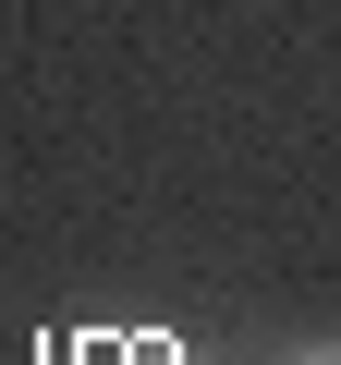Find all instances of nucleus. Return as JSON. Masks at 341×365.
Returning a JSON list of instances; mask_svg holds the SVG:
<instances>
[{"instance_id": "f257e3e1", "label": "nucleus", "mask_w": 341, "mask_h": 365, "mask_svg": "<svg viewBox=\"0 0 341 365\" xmlns=\"http://www.w3.org/2000/svg\"><path fill=\"white\" fill-rule=\"evenodd\" d=\"M61 365H195V353L170 341V329H86Z\"/></svg>"}, {"instance_id": "f03ea898", "label": "nucleus", "mask_w": 341, "mask_h": 365, "mask_svg": "<svg viewBox=\"0 0 341 365\" xmlns=\"http://www.w3.org/2000/svg\"><path fill=\"white\" fill-rule=\"evenodd\" d=\"M280 365H341V341H292V353H280Z\"/></svg>"}]
</instances>
